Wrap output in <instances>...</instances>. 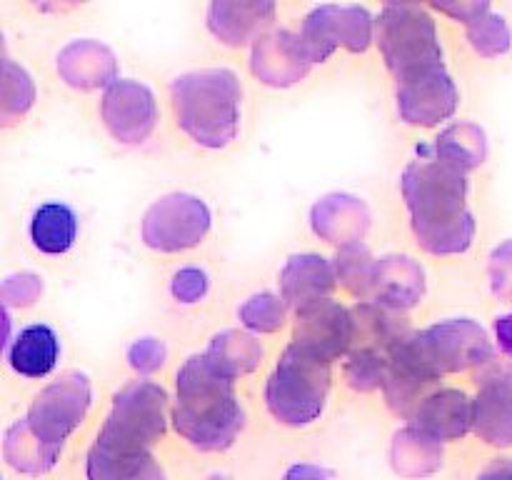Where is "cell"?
<instances>
[{
	"label": "cell",
	"instance_id": "obj_10",
	"mask_svg": "<svg viewBox=\"0 0 512 480\" xmlns=\"http://www.w3.org/2000/svg\"><path fill=\"white\" fill-rule=\"evenodd\" d=\"M313 63H328L338 50L363 55L375 43V18L363 5H315L298 28Z\"/></svg>",
	"mask_w": 512,
	"mask_h": 480
},
{
	"label": "cell",
	"instance_id": "obj_21",
	"mask_svg": "<svg viewBox=\"0 0 512 480\" xmlns=\"http://www.w3.org/2000/svg\"><path fill=\"white\" fill-rule=\"evenodd\" d=\"M460 90L453 75L428 80V83L395 88V108L403 123L415 128H435L458 113Z\"/></svg>",
	"mask_w": 512,
	"mask_h": 480
},
{
	"label": "cell",
	"instance_id": "obj_33",
	"mask_svg": "<svg viewBox=\"0 0 512 480\" xmlns=\"http://www.w3.org/2000/svg\"><path fill=\"white\" fill-rule=\"evenodd\" d=\"M43 295V278L35 273H13L3 280L0 288V300H3L5 310L10 308H30Z\"/></svg>",
	"mask_w": 512,
	"mask_h": 480
},
{
	"label": "cell",
	"instance_id": "obj_3",
	"mask_svg": "<svg viewBox=\"0 0 512 480\" xmlns=\"http://www.w3.org/2000/svg\"><path fill=\"white\" fill-rule=\"evenodd\" d=\"M93 410V383L80 370L50 380L30 400L28 410L5 430L3 453L10 468L43 475L55 468L65 443Z\"/></svg>",
	"mask_w": 512,
	"mask_h": 480
},
{
	"label": "cell",
	"instance_id": "obj_16",
	"mask_svg": "<svg viewBox=\"0 0 512 480\" xmlns=\"http://www.w3.org/2000/svg\"><path fill=\"white\" fill-rule=\"evenodd\" d=\"M410 425L438 443H455L473 433V398L458 388L433 390L415 405Z\"/></svg>",
	"mask_w": 512,
	"mask_h": 480
},
{
	"label": "cell",
	"instance_id": "obj_38",
	"mask_svg": "<svg viewBox=\"0 0 512 480\" xmlns=\"http://www.w3.org/2000/svg\"><path fill=\"white\" fill-rule=\"evenodd\" d=\"M478 480H512V463L495 465V468L485 470Z\"/></svg>",
	"mask_w": 512,
	"mask_h": 480
},
{
	"label": "cell",
	"instance_id": "obj_24",
	"mask_svg": "<svg viewBox=\"0 0 512 480\" xmlns=\"http://www.w3.org/2000/svg\"><path fill=\"white\" fill-rule=\"evenodd\" d=\"M443 460V443L425 435L415 425L408 423L393 435V443H390V463H393L395 473L403 475V478H428V475L438 473L443 468Z\"/></svg>",
	"mask_w": 512,
	"mask_h": 480
},
{
	"label": "cell",
	"instance_id": "obj_36",
	"mask_svg": "<svg viewBox=\"0 0 512 480\" xmlns=\"http://www.w3.org/2000/svg\"><path fill=\"white\" fill-rule=\"evenodd\" d=\"M283 480H330L328 470L313 463H295L285 470Z\"/></svg>",
	"mask_w": 512,
	"mask_h": 480
},
{
	"label": "cell",
	"instance_id": "obj_14",
	"mask_svg": "<svg viewBox=\"0 0 512 480\" xmlns=\"http://www.w3.org/2000/svg\"><path fill=\"white\" fill-rule=\"evenodd\" d=\"M275 3L268 0H218L208 5L205 25L225 48H253L275 23Z\"/></svg>",
	"mask_w": 512,
	"mask_h": 480
},
{
	"label": "cell",
	"instance_id": "obj_37",
	"mask_svg": "<svg viewBox=\"0 0 512 480\" xmlns=\"http://www.w3.org/2000/svg\"><path fill=\"white\" fill-rule=\"evenodd\" d=\"M495 343L508 358H512V310L495 320Z\"/></svg>",
	"mask_w": 512,
	"mask_h": 480
},
{
	"label": "cell",
	"instance_id": "obj_2",
	"mask_svg": "<svg viewBox=\"0 0 512 480\" xmlns=\"http://www.w3.org/2000/svg\"><path fill=\"white\" fill-rule=\"evenodd\" d=\"M400 193L410 230L425 253L440 258L468 253L478 233L468 173L425 155L403 170Z\"/></svg>",
	"mask_w": 512,
	"mask_h": 480
},
{
	"label": "cell",
	"instance_id": "obj_23",
	"mask_svg": "<svg viewBox=\"0 0 512 480\" xmlns=\"http://www.w3.org/2000/svg\"><path fill=\"white\" fill-rule=\"evenodd\" d=\"M203 355L210 360L215 370H220L225 378L238 383L240 378L253 375L263 365L265 348L258 340V335L248 333L243 328H228L210 338Z\"/></svg>",
	"mask_w": 512,
	"mask_h": 480
},
{
	"label": "cell",
	"instance_id": "obj_11",
	"mask_svg": "<svg viewBox=\"0 0 512 480\" xmlns=\"http://www.w3.org/2000/svg\"><path fill=\"white\" fill-rule=\"evenodd\" d=\"M293 340L290 343L320 363L333 365L345 358L358 340L353 310L340 300L328 298L293 313Z\"/></svg>",
	"mask_w": 512,
	"mask_h": 480
},
{
	"label": "cell",
	"instance_id": "obj_19",
	"mask_svg": "<svg viewBox=\"0 0 512 480\" xmlns=\"http://www.w3.org/2000/svg\"><path fill=\"white\" fill-rule=\"evenodd\" d=\"M425 293H428V278L418 260L410 255H385L375 260L370 300L395 313H408L423 303Z\"/></svg>",
	"mask_w": 512,
	"mask_h": 480
},
{
	"label": "cell",
	"instance_id": "obj_35",
	"mask_svg": "<svg viewBox=\"0 0 512 480\" xmlns=\"http://www.w3.org/2000/svg\"><path fill=\"white\" fill-rule=\"evenodd\" d=\"M490 293L503 303H512V240H505L488 258Z\"/></svg>",
	"mask_w": 512,
	"mask_h": 480
},
{
	"label": "cell",
	"instance_id": "obj_29",
	"mask_svg": "<svg viewBox=\"0 0 512 480\" xmlns=\"http://www.w3.org/2000/svg\"><path fill=\"white\" fill-rule=\"evenodd\" d=\"M35 105V83L23 65L3 60V88H0V118L5 125L23 120Z\"/></svg>",
	"mask_w": 512,
	"mask_h": 480
},
{
	"label": "cell",
	"instance_id": "obj_1",
	"mask_svg": "<svg viewBox=\"0 0 512 480\" xmlns=\"http://www.w3.org/2000/svg\"><path fill=\"white\" fill-rule=\"evenodd\" d=\"M495 348L488 330L470 318H450L405 335L388 350L383 398L398 415H408L445 375L493 363Z\"/></svg>",
	"mask_w": 512,
	"mask_h": 480
},
{
	"label": "cell",
	"instance_id": "obj_7",
	"mask_svg": "<svg viewBox=\"0 0 512 480\" xmlns=\"http://www.w3.org/2000/svg\"><path fill=\"white\" fill-rule=\"evenodd\" d=\"M375 45L395 88L448 75L440 28L430 5L388 3L375 18Z\"/></svg>",
	"mask_w": 512,
	"mask_h": 480
},
{
	"label": "cell",
	"instance_id": "obj_34",
	"mask_svg": "<svg viewBox=\"0 0 512 480\" xmlns=\"http://www.w3.org/2000/svg\"><path fill=\"white\" fill-rule=\"evenodd\" d=\"M210 293V275L198 265H185L170 278V295L183 305H195Z\"/></svg>",
	"mask_w": 512,
	"mask_h": 480
},
{
	"label": "cell",
	"instance_id": "obj_12",
	"mask_svg": "<svg viewBox=\"0 0 512 480\" xmlns=\"http://www.w3.org/2000/svg\"><path fill=\"white\" fill-rule=\"evenodd\" d=\"M100 120L113 140L140 145L155 133L160 123L158 98L145 83L120 78L100 95Z\"/></svg>",
	"mask_w": 512,
	"mask_h": 480
},
{
	"label": "cell",
	"instance_id": "obj_13",
	"mask_svg": "<svg viewBox=\"0 0 512 480\" xmlns=\"http://www.w3.org/2000/svg\"><path fill=\"white\" fill-rule=\"evenodd\" d=\"M250 73L268 88H293L315 68L298 30L273 28L250 48Z\"/></svg>",
	"mask_w": 512,
	"mask_h": 480
},
{
	"label": "cell",
	"instance_id": "obj_5",
	"mask_svg": "<svg viewBox=\"0 0 512 480\" xmlns=\"http://www.w3.org/2000/svg\"><path fill=\"white\" fill-rule=\"evenodd\" d=\"M170 425V395L155 380H130L113 395L103 425L85 453L88 463H138L155 458Z\"/></svg>",
	"mask_w": 512,
	"mask_h": 480
},
{
	"label": "cell",
	"instance_id": "obj_6",
	"mask_svg": "<svg viewBox=\"0 0 512 480\" xmlns=\"http://www.w3.org/2000/svg\"><path fill=\"white\" fill-rule=\"evenodd\" d=\"M175 125L203 150H225L240 133L243 85L228 68L180 73L168 85Z\"/></svg>",
	"mask_w": 512,
	"mask_h": 480
},
{
	"label": "cell",
	"instance_id": "obj_20",
	"mask_svg": "<svg viewBox=\"0 0 512 480\" xmlns=\"http://www.w3.org/2000/svg\"><path fill=\"white\" fill-rule=\"evenodd\" d=\"M433 13L450 15L458 20L465 28V38H468L470 48L480 55V58L498 60L512 50V30L508 20L485 0L480 3H443V5H430Z\"/></svg>",
	"mask_w": 512,
	"mask_h": 480
},
{
	"label": "cell",
	"instance_id": "obj_9",
	"mask_svg": "<svg viewBox=\"0 0 512 480\" xmlns=\"http://www.w3.org/2000/svg\"><path fill=\"white\" fill-rule=\"evenodd\" d=\"M213 228L208 203L193 193H168L155 200L140 220V240L160 255H178L205 243Z\"/></svg>",
	"mask_w": 512,
	"mask_h": 480
},
{
	"label": "cell",
	"instance_id": "obj_15",
	"mask_svg": "<svg viewBox=\"0 0 512 480\" xmlns=\"http://www.w3.org/2000/svg\"><path fill=\"white\" fill-rule=\"evenodd\" d=\"M60 80L80 93L108 90L118 78V58L105 43L93 38L70 40L55 58Z\"/></svg>",
	"mask_w": 512,
	"mask_h": 480
},
{
	"label": "cell",
	"instance_id": "obj_26",
	"mask_svg": "<svg viewBox=\"0 0 512 480\" xmlns=\"http://www.w3.org/2000/svg\"><path fill=\"white\" fill-rule=\"evenodd\" d=\"M473 435L493 448L512 445V390L480 385L473 398Z\"/></svg>",
	"mask_w": 512,
	"mask_h": 480
},
{
	"label": "cell",
	"instance_id": "obj_39",
	"mask_svg": "<svg viewBox=\"0 0 512 480\" xmlns=\"http://www.w3.org/2000/svg\"><path fill=\"white\" fill-rule=\"evenodd\" d=\"M208 480H230V478H225V475H210Z\"/></svg>",
	"mask_w": 512,
	"mask_h": 480
},
{
	"label": "cell",
	"instance_id": "obj_25",
	"mask_svg": "<svg viewBox=\"0 0 512 480\" xmlns=\"http://www.w3.org/2000/svg\"><path fill=\"white\" fill-rule=\"evenodd\" d=\"M28 235L38 253L58 258L78 240V215L65 203H43L30 218Z\"/></svg>",
	"mask_w": 512,
	"mask_h": 480
},
{
	"label": "cell",
	"instance_id": "obj_27",
	"mask_svg": "<svg viewBox=\"0 0 512 480\" xmlns=\"http://www.w3.org/2000/svg\"><path fill=\"white\" fill-rule=\"evenodd\" d=\"M433 155L463 173H473L488 158V140L480 125L475 123H453L435 138Z\"/></svg>",
	"mask_w": 512,
	"mask_h": 480
},
{
	"label": "cell",
	"instance_id": "obj_30",
	"mask_svg": "<svg viewBox=\"0 0 512 480\" xmlns=\"http://www.w3.org/2000/svg\"><path fill=\"white\" fill-rule=\"evenodd\" d=\"M288 305L275 293H255L238 308L243 330L253 335H275L288 323Z\"/></svg>",
	"mask_w": 512,
	"mask_h": 480
},
{
	"label": "cell",
	"instance_id": "obj_32",
	"mask_svg": "<svg viewBox=\"0 0 512 480\" xmlns=\"http://www.w3.org/2000/svg\"><path fill=\"white\" fill-rule=\"evenodd\" d=\"M128 358L130 370H133L138 378L153 380V375H158L165 368V360H168V348H165L163 340L153 338V335H145L138 338L125 353Z\"/></svg>",
	"mask_w": 512,
	"mask_h": 480
},
{
	"label": "cell",
	"instance_id": "obj_4",
	"mask_svg": "<svg viewBox=\"0 0 512 480\" xmlns=\"http://www.w3.org/2000/svg\"><path fill=\"white\" fill-rule=\"evenodd\" d=\"M170 425L200 453H223L245 428L238 383L225 378L203 353L183 360L170 398Z\"/></svg>",
	"mask_w": 512,
	"mask_h": 480
},
{
	"label": "cell",
	"instance_id": "obj_18",
	"mask_svg": "<svg viewBox=\"0 0 512 480\" xmlns=\"http://www.w3.org/2000/svg\"><path fill=\"white\" fill-rule=\"evenodd\" d=\"M335 288H338L335 263L318 253L293 255L280 270V298L293 313L333 298Z\"/></svg>",
	"mask_w": 512,
	"mask_h": 480
},
{
	"label": "cell",
	"instance_id": "obj_17",
	"mask_svg": "<svg viewBox=\"0 0 512 480\" xmlns=\"http://www.w3.org/2000/svg\"><path fill=\"white\" fill-rule=\"evenodd\" d=\"M373 225V215L365 200L350 193H330L310 210V228L320 240L340 248L363 243Z\"/></svg>",
	"mask_w": 512,
	"mask_h": 480
},
{
	"label": "cell",
	"instance_id": "obj_31",
	"mask_svg": "<svg viewBox=\"0 0 512 480\" xmlns=\"http://www.w3.org/2000/svg\"><path fill=\"white\" fill-rule=\"evenodd\" d=\"M385 375H388V350L365 345V348L350 353L348 363H345V380L358 393L383 390Z\"/></svg>",
	"mask_w": 512,
	"mask_h": 480
},
{
	"label": "cell",
	"instance_id": "obj_28",
	"mask_svg": "<svg viewBox=\"0 0 512 480\" xmlns=\"http://www.w3.org/2000/svg\"><path fill=\"white\" fill-rule=\"evenodd\" d=\"M335 263V273H338V288L345 293L355 295L358 300L373 298V270L375 258L363 243L350 245V248H340Z\"/></svg>",
	"mask_w": 512,
	"mask_h": 480
},
{
	"label": "cell",
	"instance_id": "obj_22",
	"mask_svg": "<svg viewBox=\"0 0 512 480\" xmlns=\"http://www.w3.org/2000/svg\"><path fill=\"white\" fill-rule=\"evenodd\" d=\"M60 358V340L50 325L30 323L8 345V365L15 375L30 380L48 378Z\"/></svg>",
	"mask_w": 512,
	"mask_h": 480
},
{
	"label": "cell",
	"instance_id": "obj_8",
	"mask_svg": "<svg viewBox=\"0 0 512 480\" xmlns=\"http://www.w3.org/2000/svg\"><path fill=\"white\" fill-rule=\"evenodd\" d=\"M333 385V365L310 358L288 343L265 380V408L288 428H305L323 415Z\"/></svg>",
	"mask_w": 512,
	"mask_h": 480
}]
</instances>
